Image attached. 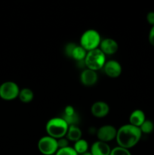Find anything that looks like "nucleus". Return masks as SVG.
Segmentation results:
<instances>
[{
    "instance_id": "obj_19",
    "label": "nucleus",
    "mask_w": 154,
    "mask_h": 155,
    "mask_svg": "<svg viewBox=\"0 0 154 155\" xmlns=\"http://www.w3.org/2000/svg\"><path fill=\"white\" fill-rule=\"evenodd\" d=\"M62 117L64 119V120L66 121V124L69 126L72 125H75L77 126L78 123L79 122V117L77 114V113H75L72 115H69V116H66V115H63Z\"/></svg>"
},
{
    "instance_id": "obj_22",
    "label": "nucleus",
    "mask_w": 154,
    "mask_h": 155,
    "mask_svg": "<svg viewBox=\"0 0 154 155\" xmlns=\"http://www.w3.org/2000/svg\"><path fill=\"white\" fill-rule=\"evenodd\" d=\"M76 45V44L73 43V42H69V43H68L67 45H66V47H65V53H66V55L71 58L72 51H73L74 48H75Z\"/></svg>"
},
{
    "instance_id": "obj_16",
    "label": "nucleus",
    "mask_w": 154,
    "mask_h": 155,
    "mask_svg": "<svg viewBox=\"0 0 154 155\" xmlns=\"http://www.w3.org/2000/svg\"><path fill=\"white\" fill-rule=\"evenodd\" d=\"M87 53L88 51L85 48H83L81 45H76L75 48H74L73 51H72L71 58L79 62L82 61L85 58Z\"/></svg>"
},
{
    "instance_id": "obj_11",
    "label": "nucleus",
    "mask_w": 154,
    "mask_h": 155,
    "mask_svg": "<svg viewBox=\"0 0 154 155\" xmlns=\"http://www.w3.org/2000/svg\"><path fill=\"white\" fill-rule=\"evenodd\" d=\"M98 75L96 71H91L88 68L83 70L80 74V81L85 86H92L98 82Z\"/></svg>"
},
{
    "instance_id": "obj_10",
    "label": "nucleus",
    "mask_w": 154,
    "mask_h": 155,
    "mask_svg": "<svg viewBox=\"0 0 154 155\" xmlns=\"http://www.w3.org/2000/svg\"><path fill=\"white\" fill-rule=\"evenodd\" d=\"M91 112L92 115L97 118L105 117L110 112V107L105 101H95L91 107Z\"/></svg>"
},
{
    "instance_id": "obj_14",
    "label": "nucleus",
    "mask_w": 154,
    "mask_h": 155,
    "mask_svg": "<svg viewBox=\"0 0 154 155\" xmlns=\"http://www.w3.org/2000/svg\"><path fill=\"white\" fill-rule=\"evenodd\" d=\"M82 130H80L78 126H69V128H68L67 133L66 135V138L68 140L75 142L82 139Z\"/></svg>"
},
{
    "instance_id": "obj_2",
    "label": "nucleus",
    "mask_w": 154,
    "mask_h": 155,
    "mask_svg": "<svg viewBox=\"0 0 154 155\" xmlns=\"http://www.w3.org/2000/svg\"><path fill=\"white\" fill-rule=\"evenodd\" d=\"M69 125L63 117H53L47 122L45 126L48 136L55 139L66 137Z\"/></svg>"
},
{
    "instance_id": "obj_27",
    "label": "nucleus",
    "mask_w": 154,
    "mask_h": 155,
    "mask_svg": "<svg viewBox=\"0 0 154 155\" xmlns=\"http://www.w3.org/2000/svg\"><path fill=\"white\" fill-rule=\"evenodd\" d=\"M82 155H92V154H91V153L90 152V151H87V152L84 153V154H82Z\"/></svg>"
},
{
    "instance_id": "obj_20",
    "label": "nucleus",
    "mask_w": 154,
    "mask_h": 155,
    "mask_svg": "<svg viewBox=\"0 0 154 155\" xmlns=\"http://www.w3.org/2000/svg\"><path fill=\"white\" fill-rule=\"evenodd\" d=\"M54 155H79L73 148L70 146L66 147L63 148H60L57 150Z\"/></svg>"
},
{
    "instance_id": "obj_12",
    "label": "nucleus",
    "mask_w": 154,
    "mask_h": 155,
    "mask_svg": "<svg viewBox=\"0 0 154 155\" xmlns=\"http://www.w3.org/2000/svg\"><path fill=\"white\" fill-rule=\"evenodd\" d=\"M90 152L92 155H110L111 148L108 143L97 141L91 146Z\"/></svg>"
},
{
    "instance_id": "obj_13",
    "label": "nucleus",
    "mask_w": 154,
    "mask_h": 155,
    "mask_svg": "<svg viewBox=\"0 0 154 155\" xmlns=\"http://www.w3.org/2000/svg\"><path fill=\"white\" fill-rule=\"evenodd\" d=\"M128 120H129V124L140 128V126L143 124V122L146 119L144 112L140 109H137L131 112Z\"/></svg>"
},
{
    "instance_id": "obj_5",
    "label": "nucleus",
    "mask_w": 154,
    "mask_h": 155,
    "mask_svg": "<svg viewBox=\"0 0 154 155\" xmlns=\"http://www.w3.org/2000/svg\"><path fill=\"white\" fill-rule=\"evenodd\" d=\"M20 88L16 83L6 81L0 85V98L5 101H12L18 98Z\"/></svg>"
},
{
    "instance_id": "obj_24",
    "label": "nucleus",
    "mask_w": 154,
    "mask_h": 155,
    "mask_svg": "<svg viewBox=\"0 0 154 155\" xmlns=\"http://www.w3.org/2000/svg\"><path fill=\"white\" fill-rule=\"evenodd\" d=\"M146 21L151 26H154V12H148L146 15Z\"/></svg>"
},
{
    "instance_id": "obj_21",
    "label": "nucleus",
    "mask_w": 154,
    "mask_h": 155,
    "mask_svg": "<svg viewBox=\"0 0 154 155\" xmlns=\"http://www.w3.org/2000/svg\"><path fill=\"white\" fill-rule=\"evenodd\" d=\"M110 155H131V154L128 149L117 146L111 149Z\"/></svg>"
},
{
    "instance_id": "obj_6",
    "label": "nucleus",
    "mask_w": 154,
    "mask_h": 155,
    "mask_svg": "<svg viewBox=\"0 0 154 155\" xmlns=\"http://www.w3.org/2000/svg\"><path fill=\"white\" fill-rule=\"evenodd\" d=\"M38 149L43 155H54L58 150L57 139L49 136L41 138L38 142Z\"/></svg>"
},
{
    "instance_id": "obj_26",
    "label": "nucleus",
    "mask_w": 154,
    "mask_h": 155,
    "mask_svg": "<svg viewBox=\"0 0 154 155\" xmlns=\"http://www.w3.org/2000/svg\"><path fill=\"white\" fill-rule=\"evenodd\" d=\"M148 39H149V42L154 46V26L151 27L150 30L149 32V36H148Z\"/></svg>"
},
{
    "instance_id": "obj_7",
    "label": "nucleus",
    "mask_w": 154,
    "mask_h": 155,
    "mask_svg": "<svg viewBox=\"0 0 154 155\" xmlns=\"http://www.w3.org/2000/svg\"><path fill=\"white\" fill-rule=\"evenodd\" d=\"M117 130L112 125H104L97 130V138L98 141L108 143L113 139H116Z\"/></svg>"
},
{
    "instance_id": "obj_15",
    "label": "nucleus",
    "mask_w": 154,
    "mask_h": 155,
    "mask_svg": "<svg viewBox=\"0 0 154 155\" xmlns=\"http://www.w3.org/2000/svg\"><path fill=\"white\" fill-rule=\"evenodd\" d=\"M18 98L21 102L27 104L33 101V98H34V93L29 88H24L20 90Z\"/></svg>"
},
{
    "instance_id": "obj_4",
    "label": "nucleus",
    "mask_w": 154,
    "mask_h": 155,
    "mask_svg": "<svg viewBox=\"0 0 154 155\" xmlns=\"http://www.w3.org/2000/svg\"><path fill=\"white\" fill-rule=\"evenodd\" d=\"M80 45L87 51L98 48L101 42L100 33L94 29L85 30L80 37Z\"/></svg>"
},
{
    "instance_id": "obj_1",
    "label": "nucleus",
    "mask_w": 154,
    "mask_h": 155,
    "mask_svg": "<svg viewBox=\"0 0 154 155\" xmlns=\"http://www.w3.org/2000/svg\"><path fill=\"white\" fill-rule=\"evenodd\" d=\"M141 136L142 133L139 127L128 124L117 130L116 140L119 147L129 150L140 142Z\"/></svg>"
},
{
    "instance_id": "obj_3",
    "label": "nucleus",
    "mask_w": 154,
    "mask_h": 155,
    "mask_svg": "<svg viewBox=\"0 0 154 155\" xmlns=\"http://www.w3.org/2000/svg\"><path fill=\"white\" fill-rule=\"evenodd\" d=\"M85 66L89 70L98 71L104 68L106 64V55L101 51L100 48L88 51L84 60Z\"/></svg>"
},
{
    "instance_id": "obj_18",
    "label": "nucleus",
    "mask_w": 154,
    "mask_h": 155,
    "mask_svg": "<svg viewBox=\"0 0 154 155\" xmlns=\"http://www.w3.org/2000/svg\"><path fill=\"white\" fill-rule=\"evenodd\" d=\"M140 130L141 131L142 134H149L152 133L154 130V124L152 121L149 120H146L140 127Z\"/></svg>"
},
{
    "instance_id": "obj_23",
    "label": "nucleus",
    "mask_w": 154,
    "mask_h": 155,
    "mask_svg": "<svg viewBox=\"0 0 154 155\" xmlns=\"http://www.w3.org/2000/svg\"><path fill=\"white\" fill-rule=\"evenodd\" d=\"M57 145H58V149H60V148H66V147L69 146V140H68L66 137L57 139Z\"/></svg>"
},
{
    "instance_id": "obj_25",
    "label": "nucleus",
    "mask_w": 154,
    "mask_h": 155,
    "mask_svg": "<svg viewBox=\"0 0 154 155\" xmlns=\"http://www.w3.org/2000/svg\"><path fill=\"white\" fill-rule=\"evenodd\" d=\"M75 113H76L75 110V109L73 108V107L71 105H68L65 107L64 109V114L63 115H66V116H69V115H72L74 114Z\"/></svg>"
},
{
    "instance_id": "obj_17",
    "label": "nucleus",
    "mask_w": 154,
    "mask_h": 155,
    "mask_svg": "<svg viewBox=\"0 0 154 155\" xmlns=\"http://www.w3.org/2000/svg\"><path fill=\"white\" fill-rule=\"evenodd\" d=\"M89 145L88 143L85 139H81L78 140L77 142H74L73 148L78 154H83L84 153L88 151Z\"/></svg>"
},
{
    "instance_id": "obj_9",
    "label": "nucleus",
    "mask_w": 154,
    "mask_h": 155,
    "mask_svg": "<svg viewBox=\"0 0 154 155\" xmlns=\"http://www.w3.org/2000/svg\"><path fill=\"white\" fill-rule=\"evenodd\" d=\"M99 48L105 55H111L117 52L119 45L115 39L106 38L101 40Z\"/></svg>"
},
{
    "instance_id": "obj_8",
    "label": "nucleus",
    "mask_w": 154,
    "mask_h": 155,
    "mask_svg": "<svg viewBox=\"0 0 154 155\" xmlns=\"http://www.w3.org/2000/svg\"><path fill=\"white\" fill-rule=\"evenodd\" d=\"M103 69L107 77L113 79L119 77L122 71L120 63L116 60H110L106 62Z\"/></svg>"
}]
</instances>
